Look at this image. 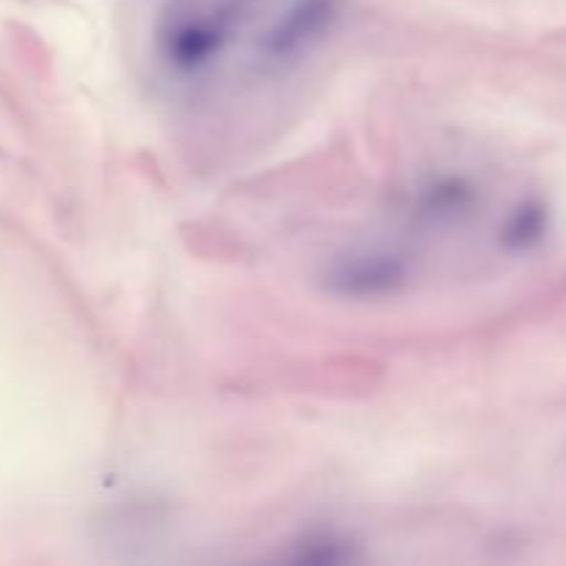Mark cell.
<instances>
[{"instance_id": "obj_2", "label": "cell", "mask_w": 566, "mask_h": 566, "mask_svg": "<svg viewBox=\"0 0 566 566\" xmlns=\"http://www.w3.org/2000/svg\"><path fill=\"white\" fill-rule=\"evenodd\" d=\"M407 280V269L396 254H352L332 265L326 285L340 296L374 298L396 291Z\"/></svg>"}, {"instance_id": "obj_3", "label": "cell", "mask_w": 566, "mask_h": 566, "mask_svg": "<svg viewBox=\"0 0 566 566\" xmlns=\"http://www.w3.org/2000/svg\"><path fill=\"white\" fill-rule=\"evenodd\" d=\"M335 17V0H298L265 39V53L282 59L318 39Z\"/></svg>"}, {"instance_id": "obj_4", "label": "cell", "mask_w": 566, "mask_h": 566, "mask_svg": "<svg viewBox=\"0 0 566 566\" xmlns=\"http://www.w3.org/2000/svg\"><path fill=\"white\" fill-rule=\"evenodd\" d=\"M547 227H551V213L542 202L528 199V202L517 205L512 210V216L503 224V243L514 252H528V249L539 247L547 235Z\"/></svg>"}, {"instance_id": "obj_1", "label": "cell", "mask_w": 566, "mask_h": 566, "mask_svg": "<svg viewBox=\"0 0 566 566\" xmlns=\"http://www.w3.org/2000/svg\"><path fill=\"white\" fill-rule=\"evenodd\" d=\"M230 31V14L216 6H191V9H175L160 31V44L169 64L177 70L191 72L216 59Z\"/></svg>"}]
</instances>
